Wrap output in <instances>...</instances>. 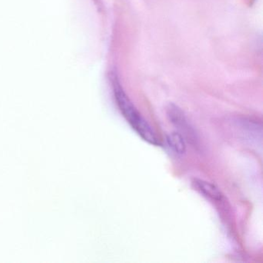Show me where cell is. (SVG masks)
I'll use <instances>...</instances> for the list:
<instances>
[{
  "instance_id": "obj_1",
  "label": "cell",
  "mask_w": 263,
  "mask_h": 263,
  "mask_svg": "<svg viewBox=\"0 0 263 263\" xmlns=\"http://www.w3.org/2000/svg\"><path fill=\"white\" fill-rule=\"evenodd\" d=\"M112 86L115 100L120 111L122 114L130 127L135 132L149 144L155 146L161 145L159 138L157 136L153 127L143 118L138 109L134 105L133 103L129 99L124 92V89L120 84L119 80L115 74L112 76Z\"/></svg>"
},
{
  "instance_id": "obj_2",
  "label": "cell",
  "mask_w": 263,
  "mask_h": 263,
  "mask_svg": "<svg viewBox=\"0 0 263 263\" xmlns=\"http://www.w3.org/2000/svg\"><path fill=\"white\" fill-rule=\"evenodd\" d=\"M167 118L181 132V135L187 139L192 145H197L198 142V136L186 118L184 111L175 104H169L166 108Z\"/></svg>"
},
{
  "instance_id": "obj_3",
  "label": "cell",
  "mask_w": 263,
  "mask_h": 263,
  "mask_svg": "<svg viewBox=\"0 0 263 263\" xmlns=\"http://www.w3.org/2000/svg\"><path fill=\"white\" fill-rule=\"evenodd\" d=\"M192 186L195 190L209 199L216 201H220L222 199L223 196L221 191L217 186L209 181L196 178L192 181Z\"/></svg>"
},
{
  "instance_id": "obj_4",
  "label": "cell",
  "mask_w": 263,
  "mask_h": 263,
  "mask_svg": "<svg viewBox=\"0 0 263 263\" xmlns=\"http://www.w3.org/2000/svg\"><path fill=\"white\" fill-rule=\"evenodd\" d=\"M166 142L172 153L178 156H182L185 154L186 142L184 137L178 132H172L166 136Z\"/></svg>"
}]
</instances>
